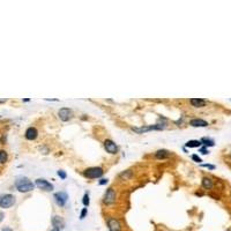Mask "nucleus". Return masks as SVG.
I'll use <instances>...</instances> for the list:
<instances>
[{
	"label": "nucleus",
	"instance_id": "nucleus-1",
	"mask_svg": "<svg viewBox=\"0 0 231 231\" xmlns=\"http://www.w3.org/2000/svg\"><path fill=\"white\" fill-rule=\"evenodd\" d=\"M15 186H16V188L19 190L20 192H23V193L30 192V191H33L35 187V185L33 184V182H31L30 179L25 178V177L18 179L16 183H15Z\"/></svg>",
	"mask_w": 231,
	"mask_h": 231
},
{
	"label": "nucleus",
	"instance_id": "nucleus-2",
	"mask_svg": "<svg viewBox=\"0 0 231 231\" xmlns=\"http://www.w3.org/2000/svg\"><path fill=\"white\" fill-rule=\"evenodd\" d=\"M165 128V124H156L150 126H142V127H132V131H134L138 134H142L149 131H162Z\"/></svg>",
	"mask_w": 231,
	"mask_h": 231
},
{
	"label": "nucleus",
	"instance_id": "nucleus-3",
	"mask_svg": "<svg viewBox=\"0 0 231 231\" xmlns=\"http://www.w3.org/2000/svg\"><path fill=\"white\" fill-rule=\"evenodd\" d=\"M103 173H104V171H103V169L102 168L92 166V168L86 169L84 172H83V174H84V177H87V178H89V179H96V178L102 177Z\"/></svg>",
	"mask_w": 231,
	"mask_h": 231
},
{
	"label": "nucleus",
	"instance_id": "nucleus-4",
	"mask_svg": "<svg viewBox=\"0 0 231 231\" xmlns=\"http://www.w3.org/2000/svg\"><path fill=\"white\" fill-rule=\"evenodd\" d=\"M15 203V198L12 194H5L0 197V207L1 208H10Z\"/></svg>",
	"mask_w": 231,
	"mask_h": 231
},
{
	"label": "nucleus",
	"instance_id": "nucleus-5",
	"mask_svg": "<svg viewBox=\"0 0 231 231\" xmlns=\"http://www.w3.org/2000/svg\"><path fill=\"white\" fill-rule=\"evenodd\" d=\"M54 200H56V202H57L58 206H60V207H64V206L66 205L67 200H68L67 193L64 192V191H60V192L56 193V194H54Z\"/></svg>",
	"mask_w": 231,
	"mask_h": 231
},
{
	"label": "nucleus",
	"instance_id": "nucleus-6",
	"mask_svg": "<svg viewBox=\"0 0 231 231\" xmlns=\"http://www.w3.org/2000/svg\"><path fill=\"white\" fill-rule=\"evenodd\" d=\"M58 116H59L60 120L68 121L73 117V112H72V110L68 109V108H61L60 110L58 111Z\"/></svg>",
	"mask_w": 231,
	"mask_h": 231
},
{
	"label": "nucleus",
	"instance_id": "nucleus-7",
	"mask_svg": "<svg viewBox=\"0 0 231 231\" xmlns=\"http://www.w3.org/2000/svg\"><path fill=\"white\" fill-rule=\"evenodd\" d=\"M36 186L38 188H41V190H43V191H46V192H51L53 190V185L51 183H49L48 180H45V179H42L39 178L36 180Z\"/></svg>",
	"mask_w": 231,
	"mask_h": 231
},
{
	"label": "nucleus",
	"instance_id": "nucleus-8",
	"mask_svg": "<svg viewBox=\"0 0 231 231\" xmlns=\"http://www.w3.org/2000/svg\"><path fill=\"white\" fill-rule=\"evenodd\" d=\"M116 201V192L112 187L106 190L105 194H104V203L106 205H112Z\"/></svg>",
	"mask_w": 231,
	"mask_h": 231
},
{
	"label": "nucleus",
	"instance_id": "nucleus-9",
	"mask_svg": "<svg viewBox=\"0 0 231 231\" xmlns=\"http://www.w3.org/2000/svg\"><path fill=\"white\" fill-rule=\"evenodd\" d=\"M108 228L110 231H121V224L115 217H110L108 220Z\"/></svg>",
	"mask_w": 231,
	"mask_h": 231
},
{
	"label": "nucleus",
	"instance_id": "nucleus-10",
	"mask_svg": "<svg viewBox=\"0 0 231 231\" xmlns=\"http://www.w3.org/2000/svg\"><path fill=\"white\" fill-rule=\"evenodd\" d=\"M104 148H105V150L109 153V154H117L118 153V147H117V144L112 141V140H105L104 141Z\"/></svg>",
	"mask_w": 231,
	"mask_h": 231
},
{
	"label": "nucleus",
	"instance_id": "nucleus-11",
	"mask_svg": "<svg viewBox=\"0 0 231 231\" xmlns=\"http://www.w3.org/2000/svg\"><path fill=\"white\" fill-rule=\"evenodd\" d=\"M52 225L53 228H58V229H63L65 226V221L61 216L59 215H56V216L52 217Z\"/></svg>",
	"mask_w": 231,
	"mask_h": 231
},
{
	"label": "nucleus",
	"instance_id": "nucleus-12",
	"mask_svg": "<svg viewBox=\"0 0 231 231\" xmlns=\"http://www.w3.org/2000/svg\"><path fill=\"white\" fill-rule=\"evenodd\" d=\"M38 135V132L35 127H29L28 130L25 131V139L28 140H35Z\"/></svg>",
	"mask_w": 231,
	"mask_h": 231
},
{
	"label": "nucleus",
	"instance_id": "nucleus-13",
	"mask_svg": "<svg viewBox=\"0 0 231 231\" xmlns=\"http://www.w3.org/2000/svg\"><path fill=\"white\" fill-rule=\"evenodd\" d=\"M171 153L169 151V150L166 149H159L157 150L156 153H155V156H156V159H169L170 156H171Z\"/></svg>",
	"mask_w": 231,
	"mask_h": 231
},
{
	"label": "nucleus",
	"instance_id": "nucleus-14",
	"mask_svg": "<svg viewBox=\"0 0 231 231\" xmlns=\"http://www.w3.org/2000/svg\"><path fill=\"white\" fill-rule=\"evenodd\" d=\"M190 125L193 126V127H206V126H208V123L206 120H203V119L194 118V119L190 121Z\"/></svg>",
	"mask_w": 231,
	"mask_h": 231
},
{
	"label": "nucleus",
	"instance_id": "nucleus-15",
	"mask_svg": "<svg viewBox=\"0 0 231 231\" xmlns=\"http://www.w3.org/2000/svg\"><path fill=\"white\" fill-rule=\"evenodd\" d=\"M190 103L194 108H203L207 104V101L203 100V98H192V100H190Z\"/></svg>",
	"mask_w": 231,
	"mask_h": 231
},
{
	"label": "nucleus",
	"instance_id": "nucleus-16",
	"mask_svg": "<svg viewBox=\"0 0 231 231\" xmlns=\"http://www.w3.org/2000/svg\"><path fill=\"white\" fill-rule=\"evenodd\" d=\"M201 144H202L201 141H199V140H190V141L186 142V147H190V148H198V147H200Z\"/></svg>",
	"mask_w": 231,
	"mask_h": 231
},
{
	"label": "nucleus",
	"instance_id": "nucleus-17",
	"mask_svg": "<svg viewBox=\"0 0 231 231\" xmlns=\"http://www.w3.org/2000/svg\"><path fill=\"white\" fill-rule=\"evenodd\" d=\"M202 186L205 188H207V190H210V188L213 187V182L210 178H208V177H205V178L202 179Z\"/></svg>",
	"mask_w": 231,
	"mask_h": 231
},
{
	"label": "nucleus",
	"instance_id": "nucleus-18",
	"mask_svg": "<svg viewBox=\"0 0 231 231\" xmlns=\"http://www.w3.org/2000/svg\"><path fill=\"white\" fill-rule=\"evenodd\" d=\"M7 159H8L7 153H6L5 150H0V163H5L6 161H7Z\"/></svg>",
	"mask_w": 231,
	"mask_h": 231
},
{
	"label": "nucleus",
	"instance_id": "nucleus-19",
	"mask_svg": "<svg viewBox=\"0 0 231 231\" xmlns=\"http://www.w3.org/2000/svg\"><path fill=\"white\" fill-rule=\"evenodd\" d=\"M201 143H203L205 146H209V147H213L214 146V141L210 139H207V138H203L201 140Z\"/></svg>",
	"mask_w": 231,
	"mask_h": 231
},
{
	"label": "nucleus",
	"instance_id": "nucleus-20",
	"mask_svg": "<svg viewBox=\"0 0 231 231\" xmlns=\"http://www.w3.org/2000/svg\"><path fill=\"white\" fill-rule=\"evenodd\" d=\"M82 202H83L84 207H88V206H89V203H90V200H89V194H88V193H86V194L83 195V200H82Z\"/></svg>",
	"mask_w": 231,
	"mask_h": 231
},
{
	"label": "nucleus",
	"instance_id": "nucleus-21",
	"mask_svg": "<svg viewBox=\"0 0 231 231\" xmlns=\"http://www.w3.org/2000/svg\"><path fill=\"white\" fill-rule=\"evenodd\" d=\"M58 176H59L61 179H66V177H67L66 172H65V171H63V170H59V171H58Z\"/></svg>",
	"mask_w": 231,
	"mask_h": 231
},
{
	"label": "nucleus",
	"instance_id": "nucleus-22",
	"mask_svg": "<svg viewBox=\"0 0 231 231\" xmlns=\"http://www.w3.org/2000/svg\"><path fill=\"white\" fill-rule=\"evenodd\" d=\"M87 214H88L87 208H83V209H82V212H81V214H80V218H81V220H83V218L87 216Z\"/></svg>",
	"mask_w": 231,
	"mask_h": 231
},
{
	"label": "nucleus",
	"instance_id": "nucleus-23",
	"mask_svg": "<svg viewBox=\"0 0 231 231\" xmlns=\"http://www.w3.org/2000/svg\"><path fill=\"white\" fill-rule=\"evenodd\" d=\"M192 159L193 161H195V162H198V163H200V162H202V159L198 156V155H192Z\"/></svg>",
	"mask_w": 231,
	"mask_h": 231
},
{
	"label": "nucleus",
	"instance_id": "nucleus-24",
	"mask_svg": "<svg viewBox=\"0 0 231 231\" xmlns=\"http://www.w3.org/2000/svg\"><path fill=\"white\" fill-rule=\"evenodd\" d=\"M202 166H205V168H208V169H212V170H214V169H215V166H214V165H210V164H203Z\"/></svg>",
	"mask_w": 231,
	"mask_h": 231
},
{
	"label": "nucleus",
	"instance_id": "nucleus-25",
	"mask_svg": "<svg viewBox=\"0 0 231 231\" xmlns=\"http://www.w3.org/2000/svg\"><path fill=\"white\" fill-rule=\"evenodd\" d=\"M106 183H108V179H105V178H103L100 180V185H104V184H106Z\"/></svg>",
	"mask_w": 231,
	"mask_h": 231
},
{
	"label": "nucleus",
	"instance_id": "nucleus-26",
	"mask_svg": "<svg viewBox=\"0 0 231 231\" xmlns=\"http://www.w3.org/2000/svg\"><path fill=\"white\" fill-rule=\"evenodd\" d=\"M201 153H202L203 155H206V154H208L209 151H207V149H206V148H202V149H201Z\"/></svg>",
	"mask_w": 231,
	"mask_h": 231
},
{
	"label": "nucleus",
	"instance_id": "nucleus-27",
	"mask_svg": "<svg viewBox=\"0 0 231 231\" xmlns=\"http://www.w3.org/2000/svg\"><path fill=\"white\" fill-rule=\"evenodd\" d=\"M4 216H5V215H4V213H0V222L4 220Z\"/></svg>",
	"mask_w": 231,
	"mask_h": 231
},
{
	"label": "nucleus",
	"instance_id": "nucleus-28",
	"mask_svg": "<svg viewBox=\"0 0 231 231\" xmlns=\"http://www.w3.org/2000/svg\"><path fill=\"white\" fill-rule=\"evenodd\" d=\"M2 231H13V230H12L10 228H4V229H2Z\"/></svg>",
	"mask_w": 231,
	"mask_h": 231
},
{
	"label": "nucleus",
	"instance_id": "nucleus-29",
	"mask_svg": "<svg viewBox=\"0 0 231 231\" xmlns=\"http://www.w3.org/2000/svg\"><path fill=\"white\" fill-rule=\"evenodd\" d=\"M51 231H60V229H58V228H53Z\"/></svg>",
	"mask_w": 231,
	"mask_h": 231
},
{
	"label": "nucleus",
	"instance_id": "nucleus-30",
	"mask_svg": "<svg viewBox=\"0 0 231 231\" xmlns=\"http://www.w3.org/2000/svg\"><path fill=\"white\" fill-rule=\"evenodd\" d=\"M6 101H7V100H0V103H5Z\"/></svg>",
	"mask_w": 231,
	"mask_h": 231
}]
</instances>
